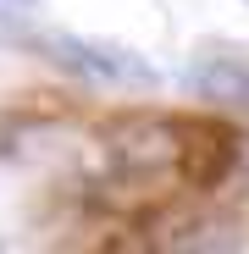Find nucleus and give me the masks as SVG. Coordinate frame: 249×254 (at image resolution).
<instances>
[{
    "label": "nucleus",
    "mask_w": 249,
    "mask_h": 254,
    "mask_svg": "<svg viewBox=\"0 0 249 254\" xmlns=\"http://www.w3.org/2000/svg\"><path fill=\"white\" fill-rule=\"evenodd\" d=\"M11 6H33V0H11Z\"/></svg>",
    "instance_id": "7ed1b4c3"
},
{
    "label": "nucleus",
    "mask_w": 249,
    "mask_h": 254,
    "mask_svg": "<svg viewBox=\"0 0 249 254\" xmlns=\"http://www.w3.org/2000/svg\"><path fill=\"white\" fill-rule=\"evenodd\" d=\"M188 83L205 100H249V61H238V56H205Z\"/></svg>",
    "instance_id": "f03ea898"
},
{
    "label": "nucleus",
    "mask_w": 249,
    "mask_h": 254,
    "mask_svg": "<svg viewBox=\"0 0 249 254\" xmlns=\"http://www.w3.org/2000/svg\"><path fill=\"white\" fill-rule=\"evenodd\" d=\"M22 45H33L50 66L83 77V83H100V89H155L161 72L128 50L116 39H89V33H22Z\"/></svg>",
    "instance_id": "f257e3e1"
}]
</instances>
